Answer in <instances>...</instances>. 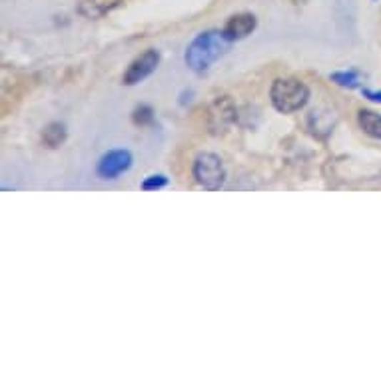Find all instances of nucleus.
<instances>
[{
    "mask_svg": "<svg viewBox=\"0 0 381 381\" xmlns=\"http://www.w3.org/2000/svg\"><path fill=\"white\" fill-rule=\"evenodd\" d=\"M234 42L224 34V30H205L200 32L184 52L186 66L195 74H204L212 68L215 60H220L230 50Z\"/></svg>",
    "mask_w": 381,
    "mask_h": 381,
    "instance_id": "nucleus-1",
    "label": "nucleus"
},
{
    "mask_svg": "<svg viewBox=\"0 0 381 381\" xmlns=\"http://www.w3.org/2000/svg\"><path fill=\"white\" fill-rule=\"evenodd\" d=\"M270 100L278 112L293 114L308 104L310 88L298 78H275L270 88Z\"/></svg>",
    "mask_w": 381,
    "mask_h": 381,
    "instance_id": "nucleus-2",
    "label": "nucleus"
},
{
    "mask_svg": "<svg viewBox=\"0 0 381 381\" xmlns=\"http://www.w3.org/2000/svg\"><path fill=\"white\" fill-rule=\"evenodd\" d=\"M192 174H194L195 182L210 192L220 190L225 182L224 162L218 154H212V152H204V154L195 156Z\"/></svg>",
    "mask_w": 381,
    "mask_h": 381,
    "instance_id": "nucleus-3",
    "label": "nucleus"
},
{
    "mask_svg": "<svg viewBox=\"0 0 381 381\" xmlns=\"http://www.w3.org/2000/svg\"><path fill=\"white\" fill-rule=\"evenodd\" d=\"M134 164V156L126 148H114L104 152L96 164V174L100 180H118Z\"/></svg>",
    "mask_w": 381,
    "mask_h": 381,
    "instance_id": "nucleus-4",
    "label": "nucleus"
},
{
    "mask_svg": "<svg viewBox=\"0 0 381 381\" xmlns=\"http://www.w3.org/2000/svg\"><path fill=\"white\" fill-rule=\"evenodd\" d=\"M158 64H160V52L154 49L144 50L140 56L130 62V66L122 76V84L126 86H136L142 80H146L148 76H152L156 72Z\"/></svg>",
    "mask_w": 381,
    "mask_h": 381,
    "instance_id": "nucleus-5",
    "label": "nucleus"
},
{
    "mask_svg": "<svg viewBox=\"0 0 381 381\" xmlns=\"http://www.w3.org/2000/svg\"><path fill=\"white\" fill-rule=\"evenodd\" d=\"M255 26H258V20H255L254 14L240 12V14H234L232 19L228 20L222 30H224V34L232 40V42H238V40L248 39L255 30Z\"/></svg>",
    "mask_w": 381,
    "mask_h": 381,
    "instance_id": "nucleus-6",
    "label": "nucleus"
},
{
    "mask_svg": "<svg viewBox=\"0 0 381 381\" xmlns=\"http://www.w3.org/2000/svg\"><path fill=\"white\" fill-rule=\"evenodd\" d=\"M124 0H80L78 12L88 20H96L106 16L108 12L118 9Z\"/></svg>",
    "mask_w": 381,
    "mask_h": 381,
    "instance_id": "nucleus-7",
    "label": "nucleus"
},
{
    "mask_svg": "<svg viewBox=\"0 0 381 381\" xmlns=\"http://www.w3.org/2000/svg\"><path fill=\"white\" fill-rule=\"evenodd\" d=\"M66 136H68V132H66V126L62 122H50L49 126H44V130H42L40 140H42L44 146L54 150V148H60L66 142Z\"/></svg>",
    "mask_w": 381,
    "mask_h": 381,
    "instance_id": "nucleus-8",
    "label": "nucleus"
},
{
    "mask_svg": "<svg viewBox=\"0 0 381 381\" xmlns=\"http://www.w3.org/2000/svg\"><path fill=\"white\" fill-rule=\"evenodd\" d=\"M357 124L367 136L381 140V114L372 110H360L357 112Z\"/></svg>",
    "mask_w": 381,
    "mask_h": 381,
    "instance_id": "nucleus-9",
    "label": "nucleus"
},
{
    "mask_svg": "<svg viewBox=\"0 0 381 381\" xmlns=\"http://www.w3.org/2000/svg\"><path fill=\"white\" fill-rule=\"evenodd\" d=\"M330 80L335 82L337 86L342 88H357L360 82H362V74L357 70H337V72H332L330 74Z\"/></svg>",
    "mask_w": 381,
    "mask_h": 381,
    "instance_id": "nucleus-10",
    "label": "nucleus"
},
{
    "mask_svg": "<svg viewBox=\"0 0 381 381\" xmlns=\"http://www.w3.org/2000/svg\"><path fill=\"white\" fill-rule=\"evenodd\" d=\"M154 108L148 106V104H140V106L134 108V112H132V122L136 124V126H150L152 122H154Z\"/></svg>",
    "mask_w": 381,
    "mask_h": 381,
    "instance_id": "nucleus-11",
    "label": "nucleus"
},
{
    "mask_svg": "<svg viewBox=\"0 0 381 381\" xmlns=\"http://www.w3.org/2000/svg\"><path fill=\"white\" fill-rule=\"evenodd\" d=\"M168 186V178L164 174H152V176H148L142 180V184L140 188L144 190V192H156V190H162V188Z\"/></svg>",
    "mask_w": 381,
    "mask_h": 381,
    "instance_id": "nucleus-12",
    "label": "nucleus"
},
{
    "mask_svg": "<svg viewBox=\"0 0 381 381\" xmlns=\"http://www.w3.org/2000/svg\"><path fill=\"white\" fill-rule=\"evenodd\" d=\"M362 94H363V98H367V100H372V102H377V104H381V90L363 88Z\"/></svg>",
    "mask_w": 381,
    "mask_h": 381,
    "instance_id": "nucleus-13",
    "label": "nucleus"
}]
</instances>
